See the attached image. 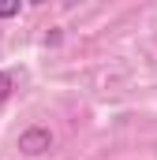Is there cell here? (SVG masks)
Returning <instances> with one entry per match:
<instances>
[{"mask_svg":"<svg viewBox=\"0 0 157 160\" xmlns=\"http://www.w3.org/2000/svg\"><path fill=\"white\" fill-rule=\"evenodd\" d=\"M19 149H23L26 157L49 153V149H52V130H49V127H26V130L19 134Z\"/></svg>","mask_w":157,"mask_h":160,"instance_id":"1","label":"cell"},{"mask_svg":"<svg viewBox=\"0 0 157 160\" xmlns=\"http://www.w3.org/2000/svg\"><path fill=\"white\" fill-rule=\"evenodd\" d=\"M11 89H15V78H11L8 71H0V104H4L8 97H11Z\"/></svg>","mask_w":157,"mask_h":160,"instance_id":"2","label":"cell"},{"mask_svg":"<svg viewBox=\"0 0 157 160\" xmlns=\"http://www.w3.org/2000/svg\"><path fill=\"white\" fill-rule=\"evenodd\" d=\"M11 15H19V4H4L0 0V19H11Z\"/></svg>","mask_w":157,"mask_h":160,"instance_id":"3","label":"cell"}]
</instances>
